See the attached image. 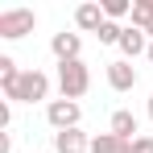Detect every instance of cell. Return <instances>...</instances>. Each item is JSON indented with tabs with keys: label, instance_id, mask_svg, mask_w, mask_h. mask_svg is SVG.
Wrapping results in <instances>:
<instances>
[{
	"label": "cell",
	"instance_id": "obj_18",
	"mask_svg": "<svg viewBox=\"0 0 153 153\" xmlns=\"http://www.w3.org/2000/svg\"><path fill=\"white\" fill-rule=\"evenodd\" d=\"M0 153H13V137H8V132L0 137Z\"/></svg>",
	"mask_w": 153,
	"mask_h": 153
},
{
	"label": "cell",
	"instance_id": "obj_3",
	"mask_svg": "<svg viewBox=\"0 0 153 153\" xmlns=\"http://www.w3.org/2000/svg\"><path fill=\"white\" fill-rule=\"evenodd\" d=\"M46 95H50V75L33 66V71H25V75H21L13 103H37V100H46Z\"/></svg>",
	"mask_w": 153,
	"mask_h": 153
},
{
	"label": "cell",
	"instance_id": "obj_4",
	"mask_svg": "<svg viewBox=\"0 0 153 153\" xmlns=\"http://www.w3.org/2000/svg\"><path fill=\"white\" fill-rule=\"evenodd\" d=\"M46 120H50L54 132H66V128H79L83 108H79L75 100H50V103H46Z\"/></svg>",
	"mask_w": 153,
	"mask_h": 153
},
{
	"label": "cell",
	"instance_id": "obj_12",
	"mask_svg": "<svg viewBox=\"0 0 153 153\" xmlns=\"http://www.w3.org/2000/svg\"><path fill=\"white\" fill-rule=\"evenodd\" d=\"M108 132H116V137H124V141H137L141 132H137V116L128 112V108H120V112H112V128Z\"/></svg>",
	"mask_w": 153,
	"mask_h": 153
},
{
	"label": "cell",
	"instance_id": "obj_10",
	"mask_svg": "<svg viewBox=\"0 0 153 153\" xmlns=\"http://www.w3.org/2000/svg\"><path fill=\"white\" fill-rule=\"evenodd\" d=\"M91 153H132V141L116 132H100V137H91Z\"/></svg>",
	"mask_w": 153,
	"mask_h": 153
},
{
	"label": "cell",
	"instance_id": "obj_11",
	"mask_svg": "<svg viewBox=\"0 0 153 153\" xmlns=\"http://www.w3.org/2000/svg\"><path fill=\"white\" fill-rule=\"evenodd\" d=\"M21 75H25V71H17V62H13L8 54H0V87H4L8 103H13V95H17V83H21Z\"/></svg>",
	"mask_w": 153,
	"mask_h": 153
},
{
	"label": "cell",
	"instance_id": "obj_5",
	"mask_svg": "<svg viewBox=\"0 0 153 153\" xmlns=\"http://www.w3.org/2000/svg\"><path fill=\"white\" fill-rule=\"evenodd\" d=\"M50 50H54L58 62H79V54H83V37L62 29V33H54V37H50Z\"/></svg>",
	"mask_w": 153,
	"mask_h": 153
},
{
	"label": "cell",
	"instance_id": "obj_15",
	"mask_svg": "<svg viewBox=\"0 0 153 153\" xmlns=\"http://www.w3.org/2000/svg\"><path fill=\"white\" fill-rule=\"evenodd\" d=\"M103 17H108V21L132 17V4H128V0H103Z\"/></svg>",
	"mask_w": 153,
	"mask_h": 153
},
{
	"label": "cell",
	"instance_id": "obj_2",
	"mask_svg": "<svg viewBox=\"0 0 153 153\" xmlns=\"http://www.w3.org/2000/svg\"><path fill=\"white\" fill-rule=\"evenodd\" d=\"M33 29H37V13L33 8H4L0 13V37L4 42H21Z\"/></svg>",
	"mask_w": 153,
	"mask_h": 153
},
{
	"label": "cell",
	"instance_id": "obj_21",
	"mask_svg": "<svg viewBox=\"0 0 153 153\" xmlns=\"http://www.w3.org/2000/svg\"><path fill=\"white\" fill-rule=\"evenodd\" d=\"M145 33H149V42H153V25H149V29H145Z\"/></svg>",
	"mask_w": 153,
	"mask_h": 153
},
{
	"label": "cell",
	"instance_id": "obj_16",
	"mask_svg": "<svg viewBox=\"0 0 153 153\" xmlns=\"http://www.w3.org/2000/svg\"><path fill=\"white\" fill-rule=\"evenodd\" d=\"M132 153H153V137L149 132H141V137L132 141Z\"/></svg>",
	"mask_w": 153,
	"mask_h": 153
},
{
	"label": "cell",
	"instance_id": "obj_7",
	"mask_svg": "<svg viewBox=\"0 0 153 153\" xmlns=\"http://www.w3.org/2000/svg\"><path fill=\"white\" fill-rule=\"evenodd\" d=\"M54 149H58V153H91V137H87L83 128L54 132Z\"/></svg>",
	"mask_w": 153,
	"mask_h": 153
},
{
	"label": "cell",
	"instance_id": "obj_6",
	"mask_svg": "<svg viewBox=\"0 0 153 153\" xmlns=\"http://www.w3.org/2000/svg\"><path fill=\"white\" fill-rule=\"evenodd\" d=\"M137 66H132V62H124V58H120V62H108V87H112V91H132V87H137Z\"/></svg>",
	"mask_w": 153,
	"mask_h": 153
},
{
	"label": "cell",
	"instance_id": "obj_17",
	"mask_svg": "<svg viewBox=\"0 0 153 153\" xmlns=\"http://www.w3.org/2000/svg\"><path fill=\"white\" fill-rule=\"evenodd\" d=\"M8 124H13V108H8V100H4L0 103V128H8Z\"/></svg>",
	"mask_w": 153,
	"mask_h": 153
},
{
	"label": "cell",
	"instance_id": "obj_8",
	"mask_svg": "<svg viewBox=\"0 0 153 153\" xmlns=\"http://www.w3.org/2000/svg\"><path fill=\"white\" fill-rule=\"evenodd\" d=\"M120 54H124V62H132L137 54H149V33H145V29H137V25H124Z\"/></svg>",
	"mask_w": 153,
	"mask_h": 153
},
{
	"label": "cell",
	"instance_id": "obj_13",
	"mask_svg": "<svg viewBox=\"0 0 153 153\" xmlns=\"http://www.w3.org/2000/svg\"><path fill=\"white\" fill-rule=\"evenodd\" d=\"M137 29H149L153 25V0H132V17H128Z\"/></svg>",
	"mask_w": 153,
	"mask_h": 153
},
{
	"label": "cell",
	"instance_id": "obj_14",
	"mask_svg": "<svg viewBox=\"0 0 153 153\" xmlns=\"http://www.w3.org/2000/svg\"><path fill=\"white\" fill-rule=\"evenodd\" d=\"M100 37V46H120V37H124V25L120 21H103V29L95 33Z\"/></svg>",
	"mask_w": 153,
	"mask_h": 153
},
{
	"label": "cell",
	"instance_id": "obj_19",
	"mask_svg": "<svg viewBox=\"0 0 153 153\" xmlns=\"http://www.w3.org/2000/svg\"><path fill=\"white\" fill-rule=\"evenodd\" d=\"M145 58H149V62H153V42H149V54H145Z\"/></svg>",
	"mask_w": 153,
	"mask_h": 153
},
{
	"label": "cell",
	"instance_id": "obj_20",
	"mask_svg": "<svg viewBox=\"0 0 153 153\" xmlns=\"http://www.w3.org/2000/svg\"><path fill=\"white\" fill-rule=\"evenodd\" d=\"M149 120H153V95H149Z\"/></svg>",
	"mask_w": 153,
	"mask_h": 153
},
{
	"label": "cell",
	"instance_id": "obj_1",
	"mask_svg": "<svg viewBox=\"0 0 153 153\" xmlns=\"http://www.w3.org/2000/svg\"><path fill=\"white\" fill-rule=\"evenodd\" d=\"M87 87H91V71H87V62L79 58V62H58V91H62V100H83L87 95Z\"/></svg>",
	"mask_w": 153,
	"mask_h": 153
},
{
	"label": "cell",
	"instance_id": "obj_9",
	"mask_svg": "<svg viewBox=\"0 0 153 153\" xmlns=\"http://www.w3.org/2000/svg\"><path fill=\"white\" fill-rule=\"evenodd\" d=\"M103 21H108V17H103V4H79L75 8V25L83 29V33H100Z\"/></svg>",
	"mask_w": 153,
	"mask_h": 153
}]
</instances>
